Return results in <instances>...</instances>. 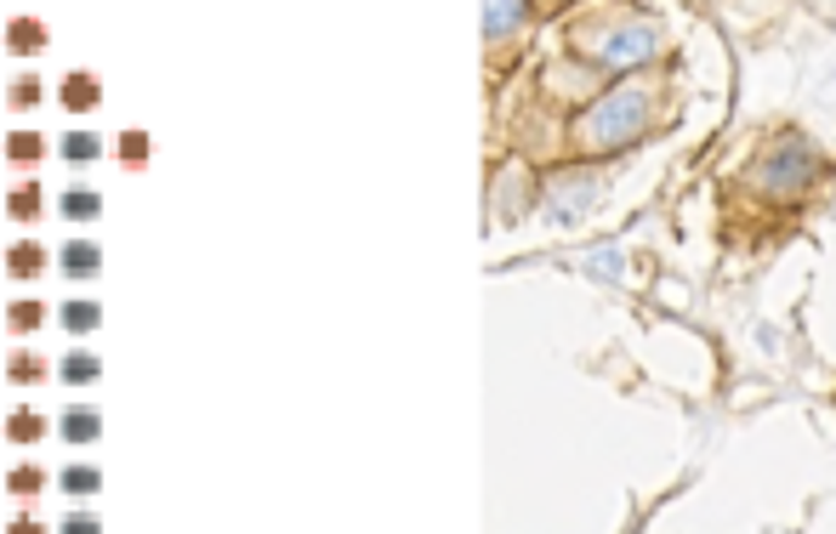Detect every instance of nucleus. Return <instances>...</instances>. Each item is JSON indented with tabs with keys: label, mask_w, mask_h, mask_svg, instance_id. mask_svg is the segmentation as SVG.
<instances>
[{
	"label": "nucleus",
	"mask_w": 836,
	"mask_h": 534,
	"mask_svg": "<svg viewBox=\"0 0 836 534\" xmlns=\"http://www.w3.org/2000/svg\"><path fill=\"white\" fill-rule=\"evenodd\" d=\"M649 125V97L638 86H620L610 97H598V103L580 114V142L587 148H603V154H615V148L638 142Z\"/></svg>",
	"instance_id": "f257e3e1"
},
{
	"label": "nucleus",
	"mask_w": 836,
	"mask_h": 534,
	"mask_svg": "<svg viewBox=\"0 0 836 534\" xmlns=\"http://www.w3.org/2000/svg\"><path fill=\"white\" fill-rule=\"evenodd\" d=\"M814 171H820L814 142L808 137H779L769 154L757 160V188L774 194V199H791V194H802L808 183H814Z\"/></svg>",
	"instance_id": "f03ea898"
},
{
	"label": "nucleus",
	"mask_w": 836,
	"mask_h": 534,
	"mask_svg": "<svg viewBox=\"0 0 836 534\" xmlns=\"http://www.w3.org/2000/svg\"><path fill=\"white\" fill-rule=\"evenodd\" d=\"M654 46H661V29H654V23H620V29L592 35L587 52H592L603 69H631V63L654 58Z\"/></svg>",
	"instance_id": "7ed1b4c3"
},
{
	"label": "nucleus",
	"mask_w": 836,
	"mask_h": 534,
	"mask_svg": "<svg viewBox=\"0 0 836 534\" xmlns=\"http://www.w3.org/2000/svg\"><path fill=\"white\" fill-rule=\"evenodd\" d=\"M592 199H598V176L592 171L564 176V183L552 188V222H580V216L592 211Z\"/></svg>",
	"instance_id": "20e7f679"
},
{
	"label": "nucleus",
	"mask_w": 836,
	"mask_h": 534,
	"mask_svg": "<svg viewBox=\"0 0 836 534\" xmlns=\"http://www.w3.org/2000/svg\"><path fill=\"white\" fill-rule=\"evenodd\" d=\"M58 268L74 278V285H81V278H97V273H103V245H97V239H69L58 250Z\"/></svg>",
	"instance_id": "39448f33"
},
{
	"label": "nucleus",
	"mask_w": 836,
	"mask_h": 534,
	"mask_svg": "<svg viewBox=\"0 0 836 534\" xmlns=\"http://www.w3.org/2000/svg\"><path fill=\"white\" fill-rule=\"evenodd\" d=\"M58 438L63 444H97L103 438V415H97L91 403H69V410L58 415Z\"/></svg>",
	"instance_id": "423d86ee"
},
{
	"label": "nucleus",
	"mask_w": 836,
	"mask_h": 534,
	"mask_svg": "<svg viewBox=\"0 0 836 534\" xmlns=\"http://www.w3.org/2000/svg\"><path fill=\"white\" fill-rule=\"evenodd\" d=\"M63 109L69 114H86V109H97V103H103V86H97V74H86V69H74L69 74V80H63Z\"/></svg>",
	"instance_id": "0eeeda50"
},
{
	"label": "nucleus",
	"mask_w": 836,
	"mask_h": 534,
	"mask_svg": "<svg viewBox=\"0 0 836 534\" xmlns=\"http://www.w3.org/2000/svg\"><path fill=\"white\" fill-rule=\"evenodd\" d=\"M97 375H103V359L86 352V347H74V352H63V359H58V381H63V387H91Z\"/></svg>",
	"instance_id": "6e6552de"
},
{
	"label": "nucleus",
	"mask_w": 836,
	"mask_h": 534,
	"mask_svg": "<svg viewBox=\"0 0 836 534\" xmlns=\"http://www.w3.org/2000/svg\"><path fill=\"white\" fill-rule=\"evenodd\" d=\"M58 216H63V222H91V216H103V194L74 183V188L58 194Z\"/></svg>",
	"instance_id": "1a4fd4ad"
},
{
	"label": "nucleus",
	"mask_w": 836,
	"mask_h": 534,
	"mask_svg": "<svg viewBox=\"0 0 836 534\" xmlns=\"http://www.w3.org/2000/svg\"><path fill=\"white\" fill-rule=\"evenodd\" d=\"M58 154H63L69 165H91L97 154H103V137L86 132V125H74V132H63V137H58Z\"/></svg>",
	"instance_id": "9d476101"
},
{
	"label": "nucleus",
	"mask_w": 836,
	"mask_h": 534,
	"mask_svg": "<svg viewBox=\"0 0 836 534\" xmlns=\"http://www.w3.org/2000/svg\"><path fill=\"white\" fill-rule=\"evenodd\" d=\"M58 324L69 330V336H91V330L103 324V308L86 301V296H74V301H63V308H58Z\"/></svg>",
	"instance_id": "9b49d317"
},
{
	"label": "nucleus",
	"mask_w": 836,
	"mask_h": 534,
	"mask_svg": "<svg viewBox=\"0 0 836 534\" xmlns=\"http://www.w3.org/2000/svg\"><path fill=\"white\" fill-rule=\"evenodd\" d=\"M7 52H17V58L46 52V23H40V17H12V29H7Z\"/></svg>",
	"instance_id": "f8f14e48"
},
{
	"label": "nucleus",
	"mask_w": 836,
	"mask_h": 534,
	"mask_svg": "<svg viewBox=\"0 0 836 534\" xmlns=\"http://www.w3.org/2000/svg\"><path fill=\"white\" fill-rule=\"evenodd\" d=\"M7 273H12V278H40V273H46V250H40L35 239H17V245L7 250Z\"/></svg>",
	"instance_id": "ddd939ff"
},
{
	"label": "nucleus",
	"mask_w": 836,
	"mask_h": 534,
	"mask_svg": "<svg viewBox=\"0 0 836 534\" xmlns=\"http://www.w3.org/2000/svg\"><path fill=\"white\" fill-rule=\"evenodd\" d=\"M7 438H12V444H40V438H46V415L29 410V403H17V410L7 415Z\"/></svg>",
	"instance_id": "4468645a"
},
{
	"label": "nucleus",
	"mask_w": 836,
	"mask_h": 534,
	"mask_svg": "<svg viewBox=\"0 0 836 534\" xmlns=\"http://www.w3.org/2000/svg\"><path fill=\"white\" fill-rule=\"evenodd\" d=\"M58 489H69V495H97V489H103V472H97L91 461H69L58 472Z\"/></svg>",
	"instance_id": "2eb2a0df"
},
{
	"label": "nucleus",
	"mask_w": 836,
	"mask_h": 534,
	"mask_svg": "<svg viewBox=\"0 0 836 534\" xmlns=\"http://www.w3.org/2000/svg\"><path fill=\"white\" fill-rule=\"evenodd\" d=\"M40 206H46L40 183H17V188L7 194V216H12V222H35V216H40Z\"/></svg>",
	"instance_id": "dca6fc26"
},
{
	"label": "nucleus",
	"mask_w": 836,
	"mask_h": 534,
	"mask_svg": "<svg viewBox=\"0 0 836 534\" xmlns=\"http://www.w3.org/2000/svg\"><path fill=\"white\" fill-rule=\"evenodd\" d=\"M40 154H46V137H40V132H12V137H7V160L40 165Z\"/></svg>",
	"instance_id": "f3484780"
},
{
	"label": "nucleus",
	"mask_w": 836,
	"mask_h": 534,
	"mask_svg": "<svg viewBox=\"0 0 836 534\" xmlns=\"http://www.w3.org/2000/svg\"><path fill=\"white\" fill-rule=\"evenodd\" d=\"M7 489H12L17 500H29V495H40V489H46V472H40V467H29V461H17V467L7 472Z\"/></svg>",
	"instance_id": "a211bd4d"
},
{
	"label": "nucleus",
	"mask_w": 836,
	"mask_h": 534,
	"mask_svg": "<svg viewBox=\"0 0 836 534\" xmlns=\"http://www.w3.org/2000/svg\"><path fill=\"white\" fill-rule=\"evenodd\" d=\"M7 109H17V114L40 109V80H35V74H17V80L7 86Z\"/></svg>",
	"instance_id": "6ab92c4d"
},
{
	"label": "nucleus",
	"mask_w": 836,
	"mask_h": 534,
	"mask_svg": "<svg viewBox=\"0 0 836 534\" xmlns=\"http://www.w3.org/2000/svg\"><path fill=\"white\" fill-rule=\"evenodd\" d=\"M40 319H46V308H40V301H12V308H7V324H12V336H29V330H40Z\"/></svg>",
	"instance_id": "aec40b11"
},
{
	"label": "nucleus",
	"mask_w": 836,
	"mask_h": 534,
	"mask_svg": "<svg viewBox=\"0 0 836 534\" xmlns=\"http://www.w3.org/2000/svg\"><path fill=\"white\" fill-rule=\"evenodd\" d=\"M7 375L17 381V387H29V381L40 387V381H46V364L35 359V352H12V359H7Z\"/></svg>",
	"instance_id": "412c9836"
},
{
	"label": "nucleus",
	"mask_w": 836,
	"mask_h": 534,
	"mask_svg": "<svg viewBox=\"0 0 836 534\" xmlns=\"http://www.w3.org/2000/svg\"><path fill=\"white\" fill-rule=\"evenodd\" d=\"M518 23H524V7H490V12H484V29H490V35L518 29Z\"/></svg>",
	"instance_id": "4be33fe9"
},
{
	"label": "nucleus",
	"mask_w": 836,
	"mask_h": 534,
	"mask_svg": "<svg viewBox=\"0 0 836 534\" xmlns=\"http://www.w3.org/2000/svg\"><path fill=\"white\" fill-rule=\"evenodd\" d=\"M58 534H103V518H97V512H69L58 523Z\"/></svg>",
	"instance_id": "5701e85b"
},
{
	"label": "nucleus",
	"mask_w": 836,
	"mask_h": 534,
	"mask_svg": "<svg viewBox=\"0 0 836 534\" xmlns=\"http://www.w3.org/2000/svg\"><path fill=\"white\" fill-rule=\"evenodd\" d=\"M120 160H132V165H143V160H148V137H143V132H132V137H120Z\"/></svg>",
	"instance_id": "b1692460"
},
{
	"label": "nucleus",
	"mask_w": 836,
	"mask_h": 534,
	"mask_svg": "<svg viewBox=\"0 0 836 534\" xmlns=\"http://www.w3.org/2000/svg\"><path fill=\"white\" fill-rule=\"evenodd\" d=\"M592 273H610V278H620V250H592Z\"/></svg>",
	"instance_id": "393cba45"
},
{
	"label": "nucleus",
	"mask_w": 836,
	"mask_h": 534,
	"mask_svg": "<svg viewBox=\"0 0 836 534\" xmlns=\"http://www.w3.org/2000/svg\"><path fill=\"white\" fill-rule=\"evenodd\" d=\"M7 534H46V529H40L35 518H12V529H7Z\"/></svg>",
	"instance_id": "a878e982"
}]
</instances>
